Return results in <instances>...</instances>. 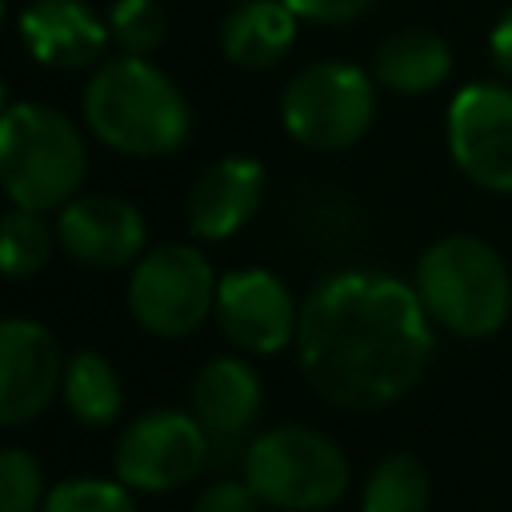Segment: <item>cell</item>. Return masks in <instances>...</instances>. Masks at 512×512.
<instances>
[{
    "label": "cell",
    "instance_id": "obj_3",
    "mask_svg": "<svg viewBox=\"0 0 512 512\" xmlns=\"http://www.w3.org/2000/svg\"><path fill=\"white\" fill-rule=\"evenodd\" d=\"M416 292L428 316L456 336H488L512 308V276L496 248L476 236H448L432 244L420 260Z\"/></svg>",
    "mask_w": 512,
    "mask_h": 512
},
{
    "label": "cell",
    "instance_id": "obj_19",
    "mask_svg": "<svg viewBox=\"0 0 512 512\" xmlns=\"http://www.w3.org/2000/svg\"><path fill=\"white\" fill-rule=\"evenodd\" d=\"M364 512H424L428 508V472L416 456H384L364 484Z\"/></svg>",
    "mask_w": 512,
    "mask_h": 512
},
{
    "label": "cell",
    "instance_id": "obj_16",
    "mask_svg": "<svg viewBox=\"0 0 512 512\" xmlns=\"http://www.w3.org/2000/svg\"><path fill=\"white\" fill-rule=\"evenodd\" d=\"M296 36V12L284 0H248L224 20V52L240 68H272Z\"/></svg>",
    "mask_w": 512,
    "mask_h": 512
},
{
    "label": "cell",
    "instance_id": "obj_13",
    "mask_svg": "<svg viewBox=\"0 0 512 512\" xmlns=\"http://www.w3.org/2000/svg\"><path fill=\"white\" fill-rule=\"evenodd\" d=\"M260 192H264V168L248 156H232V160H220L212 164L192 196H188V220H192V232L204 236V240H224L232 236L260 204Z\"/></svg>",
    "mask_w": 512,
    "mask_h": 512
},
{
    "label": "cell",
    "instance_id": "obj_24",
    "mask_svg": "<svg viewBox=\"0 0 512 512\" xmlns=\"http://www.w3.org/2000/svg\"><path fill=\"white\" fill-rule=\"evenodd\" d=\"M256 508H260V496L252 492L248 480H220L200 492L192 512H256Z\"/></svg>",
    "mask_w": 512,
    "mask_h": 512
},
{
    "label": "cell",
    "instance_id": "obj_20",
    "mask_svg": "<svg viewBox=\"0 0 512 512\" xmlns=\"http://www.w3.org/2000/svg\"><path fill=\"white\" fill-rule=\"evenodd\" d=\"M52 252V236L40 220V212H28V208H16L4 216V272L8 276H32L44 268Z\"/></svg>",
    "mask_w": 512,
    "mask_h": 512
},
{
    "label": "cell",
    "instance_id": "obj_1",
    "mask_svg": "<svg viewBox=\"0 0 512 512\" xmlns=\"http://www.w3.org/2000/svg\"><path fill=\"white\" fill-rule=\"evenodd\" d=\"M428 320L420 292L392 276H332L300 312V372L340 408H384L424 376L436 348Z\"/></svg>",
    "mask_w": 512,
    "mask_h": 512
},
{
    "label": "cell",
    "instance_id": "obj_8",
    "mask_svg": "<svg viewBox=\"0 0 512 512\" xmlns=\"http://www.w3.org/2000/svg\"><path fill=\"white\" fill-rule=\"evenodd\" d=\"M208 464V432L196 416L160 408L128 424L116 444V476L140 492H172Z\"/></svg>",
    "mask_w": 512,
    "mask_h": 512
},
{
    "label": "cell",
    "instance_id": "obj_12",
    "mask_svg": "<svg viewBox=\"0 0 512 512\" xmlns=\"http://www.w3.org/2000/svg\"><path fill=\"white\" fill-rule=\"evenodd\" d=\"M60 240L64 248L92 268H120L140 256L144 248V220L120 196H76L60 212Z\"/></svg>",
    "mask_w": 512,
    "mask_h": 512
},
{
    "label": "cell",
    "instance_id": "obj_5",
    "mask_svg": "<svg viewBox=\"0 0 512 512\" xmlns=\"http://www.w3.org/2000/svg\"><path fill=\"white\" fill-rule=\"evenodd\" d=\"M244 480L252 484L260 504L288 512H320L344 496L348 460L328 436L288 424L248 444Z\"/></svg>",
    "mask_w": 512,
    "mask_h": 512
},
{
    "label": "cell",
    "instance_id": "obj_25",
    "mask_svg": "<svg viewBox=\"0 0 512 512\" xmlns=\"http://www.w3.org/2000/svg\"><path fill=\"white\" fill-rule=\"evenodd\" d=\"M296 16L304 20H320V24H340V20H352L360 16L372 0H284Z\"/></svg>",
    "mask_w": 512,
    "mask_h": 512
},
{
    "label": "cell",
    "instance_id": "obj_18",
    "mask_svg": "<svg viewBox=\"0 0 512 512\" xmlns=\"http://www.w3.org/2000/svg\"><path fill=\"white\" fill-rule=\"evenodd\" d=\"M64 400L80 424H108L120 412V380L96 352H76L64 372Z\"/></svg>",
    "mask_w": 512,
    "mask_h": 512
},
{
    "label": "cell",
    "instance_id": "obj_26",
    "mask_svg": "<svg viewBox=\"0 0 512 512\" xmlns=\"http://www.w3.org/2000/svg\"><path fill=\"white\" fill-rule=\"evenodd\" d=\"M492 60L500 72L512 76V8L500 16V24L492 28Z\"/></svg>",
    "mask_w": 512,
    "mask_h": 512
},
{
    "label": "cell",
    "instance_id": "obj_17",
    "mask_svg": "<svg viewBox=\"0 0 512 512\" xmlns=\"http://www.w3.org/2000/svg\"><path fill=\"white\" fill-rule=\"evenodd\" d=\"M372 72L392 92H432L452 72V52L436 32L404 28V32H392L376 48Z\"/></svg>",
    "mask_w": 512,
    "mask_h": 512
},
{
    "label": "cell",
    "instance_id": "obj_23",
    "mask_svg": "<svg viewBox=\"0 0 512 512\" xmlns=\"http://www.w3.org/2000/svg\"><path fill=\"white\" fill-rule=\"evenodd\" d=\"M40 496H44L40 464L20 448H4L0 452V512H36Z\"/></svg>",
    "mask_w": 512,
    "mask_h": 512
},
{
    "label": "cell",
    "instance_id": "obj_2",
    "mask_svg": "<svg viewBox=\"0 0 512 512\" xmlns=\"http://www.w3.org/2000/svg\"><path fill=\"white\" fill-rule=\"evenodd\" d=\"M88 128L132 156H164L188 136V104L180 88L144 56L108 60L84 92Z\"/></svg>",
    "mask_w": 512,
    "mask_h": 512
},
{
    "label": "cell",
    "instance_id": "obj_22",
    "mask_svg": "<svg viewBox=\"0 0 512 512\" xmlns=\"http://www.w3.org/2000/svg\"><path fill=\"white\" fill-rule=\"evenodd\" d=\"M164 12L156 0H116L112 32L128 56H148L164 44Z\"/></svg>",
    "mask_w": 512,
    "mask_h": 512
},
{
    "label": "cell",
    "instance_id": "obj_14",
    "mask_svg": "<svg viewBox=\"0 0 512 512\" xmlns=\"http://www.w3.org/2000/svg\"><path fill=\"white\" fill-rule=\"evenodd\" d=\"M20 36L40 64L84 68L104 48L100 20L80 0H36L20 16Z\"/></svg>",
    "mask_w": 512,
    "mask_h": 512
},
{
    "label": "cell",
    "instance_id": "obj_9",
    "mask_svg": "<svg viewBox=\"0 0 512 512\" xmlns=\"http://www.w3.org/2000/svg\"><path fill=\"white\" fill-rule=\"evenodd\" d=\"M448 144L480 188L512 192V92L500 84H468L452 100Z\"/></svg>",
    "mask_w": 512,
    "mask_h": 512
},
{
    "label": "cell",
    "instance_id": "obj_11",
    "mask_svg": "<svg viewBox=\"0 0 512 512\" xmlns=\"http://www.w3.org/2000/svg\"><path fill=\"white\" fill-rule=\"evenodd\" d=\"M64 372L68 368L48 328L32 320H4L0 328V420L20 424L44 412Z\"/></svg>",
    "mask_w": 512,
    "mask_h": 512
},
{
    "label": "cell",
    "instance_id": "obj_6",
    "mask_svg": "<svg viewBox=\"0 0 512 512\" xmlns=\"http://www.w3.org/2000/svg\"><path fill=\"white\" fill-rule=\"evenodd\" d=\"M280 112H284V128L300 144L320 152L348 148L372 124V112H376L372 80L360 68L340 60L312 64L284 88Z\"/></svg>",
    "mask_w": 512,
    "mask_h": 512
},
{
    "label": "cell",
    "instance_id": "obj_4",
    "mask_svg": "<svg viewBox=\"0 0 512 512\" xmlns=\"http://www.w3.org/2000/svg\"><path fill=\"white\" fill-rule=\"evenodd\" d=\"M88 168L80 132L44 104H12L0 128V176L16 208L44 212L64 204Z\"/></svg>",
    "mask_w": 512,
    "mask_h": 512
},
{
    "label": "cell",
    "instance_id": "obj_7",
    "mask_svg": "<svg viewBox=\"0 0 512 512\" xmlns=\"http://www.w3.org/2000/svg\"><path fill=\"white\" fill-rule=\"evenodd\" d=\"M216 288L220 284L212 280V268L200 252L184 244H168L136 264L128 304L148 332L184 336L208 316V308L216 304Z\"/></svg>",
    "mask_w": 512,
    "mask_h": 512
},
{
    "label": "cell",
    "instance_id": "obj_10",
    "mask_svg": "<svg viewBox=\"0 0 512 512\" xmlns=\"http://www.w3.org/2000/svg\"><path fill=\"white\" fill-rule=\"evenodd\" d=\"M216 316H220L224 336L248 352H280L300 328L288 288L272 272H260V268L232 272L220 280Z\"/></svg>",
    "mask_w": 512,
    "mask_h": 512
},
{
    "label": "cell",
    "instance_id": "obj_21",
    "mask_svg": "<svg viewBox=\"0 0 512 512\" xmlns=\"http://www.w3.org/2000/svg\"><path fill=\"white\" fill-rule=\"evenodd\" d=\"M44 512H136L124 484L112 480H64L44 496Z\"/></svg>",
    "mask_w": 512,
    "mask_h": 512
},
{
    "label": "cell",
    "instance_id": "obj_15",
    "mask_svg": "<svg viewBox=\"0 0 512 512\" xmlns=\"http://www.w3.org/2000/svg\"><path fill=\"white\" fill-rule=\"evenodd\" d=\"M192 408L208 436L236 440L260 412V380L244 360H208L192 384Z\"/></svg>",
    "mask_w": 512,
    "mask_h": 512
}]
</instances>
